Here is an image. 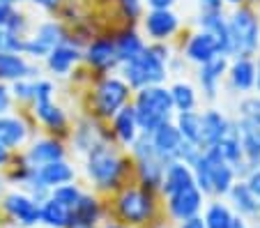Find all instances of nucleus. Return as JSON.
Returning <instances> with one entry per match:
<instances>
[{"mask_svg": "<svg viewBox=\"0 0 260 228\" xmlns=\"http://www.w3.org/2000/svg\"><path fill=\"white\" fill-rule=\"evenodd\" d=\"M171 58V46H166L164 42H150L136 58L120 64V72L132 90H141L147 85H164L171 76V70H168Z\"/></svg>", "mask_w": 260, "mask_h": 228, "instance_id": "nucleus-1", "label": "nucleus"}, {"mask_svg": "<svg viewBox=\"0 0 260 228\" xmlns=\"http://www.w3.org/2000/svg\"><path fill=\"white\" fill-rule=\"evenodd\" d=\"M138 136H141V127H138L134 106H132V102H129L127 106H122V109L111 118V139H113L120 148H132Z\"/></svg>", "mask_w": 260, "mask_h": 228, "instance_id": "nucleus-17", "label": "nucleus"}, {"mask_svg": "<svg viewBox=\"0 0 260 228\" xmlns=\"http://www.w3.org/2000/svg\"><path fill=\"white\" fill-rule=\"evenodd\" d=\"M168 90H171V100H173L175 113H182V111H196L198 92L191 83H187V81H175Z\"/></svg>", "mask_w": 260, "mask_h": 228, "instance_id": "nucleus-33", "label": "nucleus"}, {"mask_svg": "<svg viewBox=\"0 0 260 228\" xmlns=\"http://www.w3.org/2000/svg\"><path fill=\"white\" fill-rule=\"evenodd\" d=\"M177 0H143V5H147L150 10H173Z\"/></svg>", "mask_w": 260, "mask_h": 228, "instance_id": "nucleus-45", "label": "nucleus"}, {"mask_svg": "<svg viewBox=\"0 0 260 228\" xmlns=\"http://www.w3.org/2000/svg\"><path fill=\"white\" fill-rule=\"evenodd\" d=\"M32 118L51 134L64 136L69 129V118L60 104H55V97L49 100H35L32 102Z\"/></svg>", "mask_w": 260, "mask_h": 228, "instance_id": "nucleus-15", "label": "nucleus"}, {"mask_svg": "<svg viewBox=\"0 0 260 228\" xmlns=\"http://www.w3.org/2000/svg\"><path fill=\"white\" fill-rule=\"evenodd\" d=\"M226 76L235 92H251L255 88V60L253 58H231Z\"/></svg>", "mask_w": 260, "mask_h": 228, "instance_id": "nucleus-27", "label": "nucleus"}, {"mask_svg": "<svg viewBox=\"0 0 260 228\" xmlns=\"http://www.w3.org/2000/svg\"><path fill=\"white\" fill-rule=\"evenodd\" d=\"M226 5H233V7H240V5H246V0H223Z\"/></svg>", "mask_w": 260, "mask_h": 228, "instance_id": "nucleus-50", "label": "nucleus"}, {"mask_svg": "<svg viewBox=\"0 0 260 228\" xmlns=\"http://www.w3.org/2000/svg\"><path fill=\"white\" fill-rule=\"evenodd\" d=\"M35 90H37V79H21V81H14V83H12L10 92L16 102H21V104H32Z\"/></svg>", "mask_w": 260, "mask_h": 228, "instance_id": "nucleus-37", "label": "nucleus"}, {"mask_svg": "<svg viewBox=\"0 0 260 228\" xmlns=\"http://www.w3.org/2000/svg\"><path fill=\"white\" fill-rule=\"evenodd\" d=\"M113 42H115V53H118L120 64L132 60V58H136V55L147 46V42L143 40V35L134 28V23H129V25H124L122 30H118L113 35Z\"/></svg>", "mask_w": 260, "mask_h": 228, "instance_id": "nucleus-28", "label": "nucleus"}, {"mask_svg": "<svg viewBox=\"0 0 260 228\" xmlns=\"http://www.w3.org/2000/svg\"><path fill=\"white\" fill-rule=\"evenodd\" d=\"M76 228H94V226H76Z\"/></svg>", "mask_w": 260, "mask_h": 228, "instance_id": "nucleus-54", "label": "nucleus"}, {"mask_svg": "<svg viewBox=\"0 0 260 228\" xmlns=\"http://www.w3.org/2000/svg\"><path fill=\"white\" fill-rule=\"evenodd\" d=\"M40 223L49 228H72V210L49 196L40 203Z\"/></svg>", "mask_w": 260, "mask_h": 228, "instance_id": "nucleus-30", "label": "nucleus"}, {"mask_svg": "<svg viewBox=\"0 0 260 228\" xmlns=\"http://www.w3.org/2000/svg\"><path fill=\"white\" fill-rule=\"evenodd\" d=\"M85 173L97 189H118L127 173V159L118 152L111 139H104L85 152Z\"/></svg>", "mask_w": 260, "mask_h": 228, "instance_id": "nucleus-2", "label": "nucleus"}, {"mask_svg": "<svg viewBox=\"0 0 260 228\" xmlns=\"http://www.w3.org/2000/svg\"><path fill=\"white\" fill-rule=\"evenodd\" d=\"M196 25L205 32H210L219 42L221 53L231 58V32H228V16L223 12H201Z\"/></svg>", "mask_w": 260, "mask_h": 228, "instance_id": "nucleus-25", "label": "nucleus"}, {"mask_svg": "<svg viewBox=\"0 0 260 228\" xmlns=\"http://www.w3.org/2000/svg\"><path fill=\"white\" fill-rule=\"evenodd\" d=\"M28 3H32L35 7H40V10H44V12H55L62 7L64 0H28Z\"/></svg>", "mask_w": 260, "mask_h": 228, "instance_id": "nucleus-43", "label": "nucleus"}, {"mask_svg": "<svg viewBox=\"0 0 260 228\" xmlns=\"http://www.w3.org/2000/svg\"><path fill=\"white\" fill-rule=\"evenodd\" d=\"M0 3H5V5H16L19 0H0Z\"/></svg>", "mask_w": 260, "mask_h": 228, "instance_id": "nucleus-53", "label": "nucleus"}, {"mask_svg": "<svg viewBox=\"0 0 260 228\" xmlns=\"http://www.w3.org/2000/svg\"><path fill=\"white\" fill-rule=\"evenodd\" d=\"M201 12H223V0H198Z\"/></svg>", "mask_w": 260, "mask_h": 228, "instance_id": "nucleus-44", "label": "nucleus"}, {"mask_svg": "<svg viewBox=\"0 0 260 228\" xmlns=\"http://www.w3.org/2000/svg\"><path fill=\"white\" fill-rule=\"evenodd\" d=\"M226 196H231V203L235 205V210L240 214H244V217H255V214H260V199L246 187V182H235Z\"/></svg>", "mask_w": 260, "mask_h": 228, "instance_id": "nucleus-32", "label": "nucleus"}, {"mask_svg": "<svg viewBox=\"0 0 260 228\" xmlns=\"http://www.w3.org/2000/svg\"><path fill=\"white\" fill-rule=\"evenodd\" d=\"M231 228H249V226H246V221H244V219H242V217H233Z\"/></svg>", "mask_w": 260, "mask_h": 228, "instance_id": "nucleus-49", "label": "nucleus"}, {"mask_svg": "<svg viewBox=\"0 0 260 228\" xmlns=\"http://www.w3.org/2000/svg\"><path fill=\"white\" fill-rule=\"evenodd\" d=\"M244 182H246V187H249L251 191L260 199V166L258 169H253V171H249V173L244 175Z\"/></svg>", "mask_w": 260, "mask_h": 228, "instance_id": "nucleus-42", "label": "nucleus"}, {"mask_svg": "<svg viewBox=\"0 0 260 228\" xmlns=\"http://www.w3.org/2000/svg\"><path fill=\"white\" fill-rule=\"evenodd\" d=\"M205 159H207V166H210V182H212V193L216 196H226L231 191V187L235 184V171L233 166L228 164L226 159L219 154L216 148H210L205 150Z\"/></svg>", "mask_w": 260, "mask_h": 228, "instance_id": "nucleus-20", "label": "nucleus"}, {"mask_svg": "<svg viewBox=\"0 0 260 228\" xmlns=\"http://www.w3.org/2000/svg\"><path fill=\"white\" fill-rule=\"evenodd\" d=\"M30 139V124L23 115L16 113H5L0 115V143L7 145L10 150H16L25 145Z\"/></svg>", "mask_w": 260, "mask_h": 228, "instance_id": "nucleus-23", "label": "nucleus"}, {"mask_svg": "<svg viewBox=\"0 0 260 228\" xmlns=\"http://www.w3.org/2000/svg\"><path fill=\"white\" fill-rule=\"evenodd\" d=\"M193 182V173L184 161H171L166 164V171H164V180H161V193L164 196H171L177 189L187 187V184Z\"/></svg>", "mask_w": 260, "mask_h": 228, "instance_id": "nucleus-29", "label": "nucleus"}, {"mask_svg": "<svg viewBox=\"0 0 260 228\" xmlns=\"http://www.w3.org/2000/svg\"><path fill=\"white\" fill-rule=\"evenodd\" d=\"M104 228H129V226H120V223H106Z\"/></svg>", "mask_w": 260, "mask_h": 228, "instance_id": "nucleus-52", "label": "nucleus"}, {"mask_svg": "<svg viewBox=\"0 0 260 228\" xmlns=\"http://www.w3.org/2000/svg\"><path fill=\"white\" fill-rule=\"evenodd\" d=\"M21 79H40V67H35L23 53L0 51V83H14Z\"/></svg>", "mask_w": 260, "mask_h": 228, "instance_id": "nucleus-18", "label": "nucleus"}, {"mask_svg": "<svg viewBox=\"0 0 260 228\" xmlns=\"http://www.w3.org/2000/svg\"><path fill=\"white\" fill-rule=\"evenodd\" d=\"M216 55H223L219 49V42L201 28L193 30L191 35L187 37L184 46H182V58L193 64H205L210 60H214Z\"/></svg>", "mask_w": 260, "mask_h": 228, "instance_id": "nucleus-13", "label": "nucleus"}, {"mask_svg": "<svg viewBox=\"0 0 260 228\" xmlns=\"http://www.w3.org/2000/svg\"><path fill=\"white\" fill-rule=\"evenodd\" d=\"M23 44L25 37L16 35L7 28H0V51H7V53H23Z\"/></svg>", "mask_w": 260, "mask_h": 228, "instance_id": "nucleus-39", "label": "nucleus"}, {"mask_svg": "<svg viewBox=\"0 0 260 228\" xmlns=\"http://www.w3.org/2000/svg\"><path fill=\"white\" fill-rule=\"evenodd\" d=\"M150 136V143H152L154 152L159 154V157L166 161V164H171V161H177V154H180V148H182V134L177 132L175 122H164L161 127H157Z\"/></svg>", "mask_w": 260, "mask_h": 228, "instance_id": "nucleus-19", "label": "nucleus"}, {"mask_svg": "<svg viewBox=\"0 0 260 228\" xmlns=\"http://www.w3.org/2000/svg\"><path fill=\"white\" fill-rule=\"evenodd\" d=\"M219 150V154L226 159L228 164L233 166L235 175L244 178L246 175V166H244V154H242V139H240V129H237L235 120H228V127L223 129L219 143L214 145Z\"/></svg>", "mask_w": 260, "mask_h": 228, "instance_id": "nucleus-16", "label": "nucleus"}, {"mask_svg": "<svg viewBox=\"0 0 260 228\" xmlns=\"http://www.w3.org/2000/svg\"><path fill=\"white\" fill-rule=\"evenodd\" d=\"M83 62L88 64L92 72L106 76L108 72H113L115 67H120L118 53H115V42L113 35H97L92 40H88V44L83 46Z\"/></svg>", "mask_w": 260, "mask_h": 228, "instance_id": "nucleus-9", "label": "nucleus"}, {"mask_svg": "<svg viewBox=\"0 0 260 228\" xmlns=\"http://www.w3.org/2000/svg\"><path fill=\"white\" fill-rule=\"evenodd\" d=\"M115 208H118L122 221H127L129 226H141V223H147L154 217L157 203H154V196L150 189L124 187L120 191L118 201H115Z\"/></svg>", "mask_w": 260, "mask_h": 228, "instance_id": "nucleus-7", "label": "nucleus"}, {"mask_svg": "<svg viewBox=\"0 0 260 228\" xmlns=\"http://www.w3.org/2000/svg\"><path fill=\"white\" fill-rule=\"evenodd\" d=\"M102 217V208L99 201L94 199L92 193H83L79 199V203L72 208V228L76 226H94Z\"/></svg>", "mask_w": 260, "mask_h": 228, "instance_id": "nucleus-31", "label": "nucleus"}, {"mask_svg": "<svg viewBox=\"0 0 260 228\" xmlns=\"http://www.w3.org/2000/svg\"><path fill=\"white\" fill-rule=\"evenodd\" d=\"M60 159H67V148H64V143L58 136L35 139L23 154V161L30 169H40V166H46L51 161H60Z\"/></svg>", "mask_w": 260, "mask_h": 228, "instance_id": "nucleus-12", "label": "nucleus"}, {"mask_svg": "<svg viewBox=\"0 0 260 228\" xmlns=\"http://www.w3.org/2000/svg\"><path fill=\"white\" fill-rule=\"evenodd\" d=\"M134 90L129 88V83L122 76L106 74L94 83L92 94H90V115H94L97 120H111L122 106H127L132 102Z\"/></svg>", "mask_w": 260, "mask_h": 228, "instance_id": "nucleus-5", "label": "nucleus"}, {"mask_svg": "<svg viewBox=\"0 0 260 228\" xmlns=\"http://www.w3.org/2000/svg\"><path fill=\"white\" fill-rule=\"evenodd\" d=\"M12 102H14V97H12L10 88H7L5 83H0V115L10 113V109H12Z\"/></svg>", "mask_w": 260, "mask_h": 228, "instance_id": "nucleus-41", "label": "nucleus"}, {"mask_svg": "<svg viewBox=\"0 0 260 228\" xmlns=\"http://www.w3.org/2000/svg\"><path fill=\"white\" fill-rule=\"evenodd\" d=\"M231 58H253L260 49V19L253 7L240 5L228 16Z\"/></svg>", "mask_w": 260, "mask_h": 228, "instance_id": "nucleus-4", "label": "nucleus"}, {"mask_svg": "<svg viewBox=\"0 0 260 228\" xmlns=\"http://www.w3.org/2000/svg\"><path fill=\"white\" fill-rule=\"evenodd\" d=\"M118 7L129 23H136V21L143 16V12H145L143 0H118Z\"/></svg>", "mask_w": 260, "mask_h": 228, "instance_id": "nucleus-40", "label": "nucleus"}, {"mask_svg": "<svg viewBox=\"0 0 260 228\" xmlns=\"http://www.w3.org/2000/svg\"><path fill=\"white\" fill-rule=\"evenodd\" d=\"M228 64H231V58L228 55H216L214 60L205 64H198V85L203 90V97L207 102H214L219 97V88L223 83L228 74Z\"/></svg>", "mask_w": 260, "mask_h": 228, "instance_id": "nucleus-14", "label": "nucleus"}, {"mask_svg": "<svg viewBox=\"0 0 260 228\" xmlns=\"http://www.w3.org/2000/svg\"><path fill=\"white\" fill-rule=\"evenodd\" d=\"M240 118L260 127V94H249L240 102Z\"/></svg>", "mask_w": 260, "mask_h": 228, "instance_id": "nucleus-38", "label": "nucleus"}, {"mask_svg": "<svg viewBox=\"0 0 260 228\" xmlns=\"http://www.w3.org/2000/svg\"><path fill=\"white\" fill-rule=\"evenodd\" d=\"M5 210L16 223L21 226H37L40 223V203L30 196V193H21V191H14V193H7L5 196Z\"/></svg>", "mask_w": 260, "mask_h": 228, "instance_id": "nucleus-22", "label": "nucleus"}, {"mask_svg": "<svg viewBox=\"0 0 260 228\" xmlns=\"http://www.w3.org/2000/svg\"><path fill=\"white\" fill-rule=\"evenodd\" d=\"M203 199L205 193L196 187V182L187 184V187L177 189L175 193L166 196V205H168V214L177 221H184L189 217H196L203 208Z\"/></svg>", "mask_w": 260, "mask_h": 228, "instance_id": "nucleus-11", "label": "nucleus"}, {"mask_svg": "<svg viewBox=\"0 0 260 228\" xmlns=\"http://www.w3.org/2000/svg\"><path fill=\"white\" fill-rule=\"evenodd\" d=\"M180 228H207V226H205V219L196 214V217H189L184 221H180Z\"/></svg>", "mask_w": 260, "mask_h": 228, "instance_id": "nucleus-47", "label": "nucleus"}, {"mask_svg": "<svg viewBox=\"0 0 260 228\" xmlns=\"http://www.w3.org/2000/svg\"><path fill=\"white\" fill-rule=\"evenodd\" d=\"M235 124L240 129L242 154H244V166H246V173H249V171L260 166V127L244 118L235 120Z\"/></svg>", "mask_w": 260, "mask_h": 228, "instance_id": "nucleus-24", "label": "nucleus"}, {"mask_svg": "<svg viewBox=\"0 0 260 228\" xmlns=\"http://www.w3.org/2000/svg\"><path fill=\"white\" fill-rule=\"evenodd\" d=\"M173 122H175L177 132L182 134V139L198 145V141H201V111H182V113H175Z\"/></svg>", "mask_w": 260, "mask_h": 228, "instance_id": "nucleus-34", "label": "nucleus"}, {"mask_svg": "<svg viewBox=\"0 0 260 228\" xmlns=\"http://www.w3.org/2000/svg\"><path fill=\"white\" fill-rule=\"evenodd\" d=\"M143 32L150 42H171L180 32L182 21L173 10H147L141 16Z\"/></svg>", "mask_w": 260, "mask_h": 228, "instance_id": "nucleus-10", "label": "nucleus"}, {"mask_svg": "<svg viewBox=\"0 0 260 228\" xmlns=\"http://www.w3.org/2000/svg\"><path fill=\"white\" fill-rule=\"evenodd\" d=\"M10 159H12V150L7 148V145L0 143V166H7L10 164Z\"/></svg>", "mask_w": 260, "mask_h": 228, "instance_id": "nucleus-48", "label": "nucleus"}, {"mask_svg": "<svg viewBox=\"0 0 260 228\" xmlns=\"http://www.w3.org/2000/svg\"><path fill=\"white\" fill-rule=\"evenodd\" d=\"M226 127H228V118L221 113V111H216V109L203 111L201 113V141H198L201 152L214 148Z\"/></svg>", "mask_w": 260, "mask_h": 228, "instance_id": "nucleus-26", "label": "nucleus"}, {"mask_svg": "<svg viewBox=\"0 0 260 228\" xmlns=\"http://www.w3.org/2000/svg\"><path fill=\"white\" fill-rule=\"evenodd\" d=\"M255 228H260V219H258V223H255Z\"/></svg>", "mask_w": 260, "mask_h": 228, "instance_id": "nucleus-55", "label": "nucleus"}, {"mask_svg": "<svg viewBox=\"0 0 260 228\" xmlns=\"http://www.w3.org/2000/svg\"><path fill=\"white\" fill-rule=\"evenodd\" d=\"M132 106L136 113L141 134H152L164 122H171L175 118L171 90L166 85H147V88L134 90Z\"/></svg>", "mask_w": 260, "mask_h": 228, "instance_id": "nucleus-3", "label": "nucleus"}, {"mask_svg": "<svg viewBox=\"0 0 260 228\" xmlns=\"http://www.w3.org/2000/svg\"><path fill=\"white\" fill-rule=\"evenodd\" d=\"M255 88H258V92H260V62L255 64Z\"/></svg>", "mask_w": 260, "mask_h": 228, "instance_id": "nucleus-51", "label": "nucleus"}, {"mask_svg": "<svg viewBox=\"0 0 260 228\" xmlns=\"http://www.w3.org/2000/svg\"><path fill=\"white\" fill-rule=\"evenodd\" d=\"M67 40H72V37L60 21H42L32 30V35L25 37L23 55L30 60H44L55 46L64 44Z\"/></svg>", "mask_w": 260, "mask_h": 228, "instance_id": "nucleus-8", "label": "nucleus"}, {"mask_svg": "<svg viewBox=\"0 0 260 228\" xmlns=\"http://www.w3.org/2000/svg\"><path fill=\"white\" fill-rule=\"evenodd\" d=\"M53 201H58V203H62V205H67L69 210L74 208V205L79 203V199L83 196V191H81L79 187L74 182H67V184H60V187H53L51 189V193H49Z\"/></svg>", "mask_w": 260, "mask_h": 228, "instance_id": "nucleus-36", "label": "nucleus"}, {"mask_svg": "<svg viewBox=\"0 0 260 228\" xmlns=\"http://www.w3.org/2000/svg\"><path fill=\"white\" fill-rule=\"evenodd\" d=\"M132 157H134V164H136V175L141 180V184L150 191L161 187V180H164V171H166V161L154 152L152 143H150V136L141 134L136 139V143L132 145Z\"/></svg>", "mask_w": 260, "mask_h": 228, "instance_id": "nucleus-6", "label": "nucleus"}, {"mask_svg": "<svg viewBox=\"0 0 260 228\" xmlns=\"http://www.w3.org/2000/svg\"><path fill=\"white\" fill-rule=\"evenodd\" d=\"M14 10H16L14 5H5V3H0V28H5V25L10 23Z\"/></svg>", "mask_w": 260, "mask_h": 228, "instance_id": "nucleus-46", "label": "nucleus"}, {"mask_svg": "<svg viewBox=\"0 0 260 228\" xmlns=\"http://www.w3.org/2000/svg\"><path fill=\"white\" fill-rule=\"evenodd\" d=\"M44 62H46V70L53 76H67L76 64L83 62V49L79 44H74L72 40H67L64 44L55 46L44 58Z\"/></svg>", "mask_w": 260, "mask_h": 228, "instance_id": "nucleus-21", "label": "nucleus"}, {"mask_svg": "<svg viewBox=\"0 0 260 228\" xmlns=\"http://www.w3.org/2000/svg\"><path fill=\"white\" fill-rule=\"evenodd\" d=\"M231 221H233V212L226 203H214L207 205L205 210V226L207 228H231Z\"/></svg>", "mask_w": 260, "mask_h": 228, "instance_id": "nucleus-35", "label": "nucleus"}, {"mask_svg": "<svg viewBox=\"0 0 260 228\" xmlns=\"http://www.w3.org/2000/svg\"><path fill=\"white\" fill-rule=\"evenodd\" d=\"M0 191H3V180H0Z\"/></svg>", "mask_w": 260, "mask_h": 228, "instance_id": "nucleus-56", "label": "nucleus"}]
</instances>
